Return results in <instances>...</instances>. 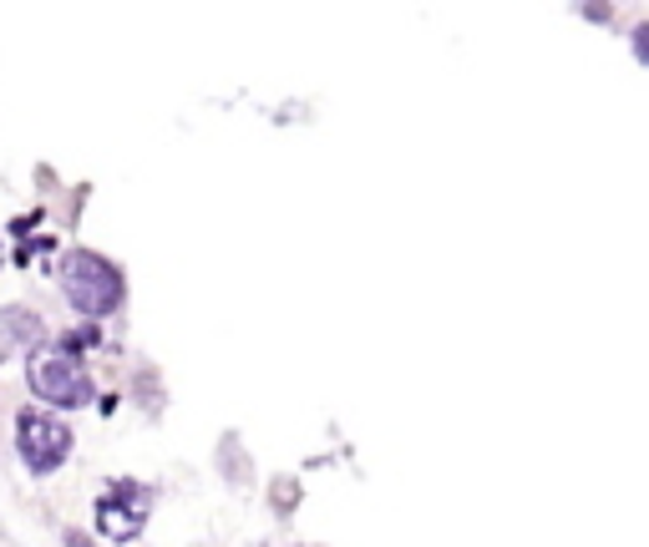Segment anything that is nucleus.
I'll list each match as a JSON object with an SVG mask.
<instances>
[{
	"mask_svg": "<svg viewBox=\"0 0 649 547\" xmlns=\"http://www.w3.org/2000/svg\"><path fill=\"white\" fill-rule=\"evenodd\" d=\"M61 295L86 320H107V314L122 310V299H127V279H122V269L107 254L72 249L61 259Z\"/></svg>",
	"mask_w": 649,
	"mask_h": 547,
	"instance_id": "1",
	"label": "nucleus"
},
{
	"mask_svg": "<svg viewBox=\"0 0 649 547\" xmlns=\"http://www.w3.org/2000/svg\"><path fill=\"white\" fill-rule=\"evenodd\" d=\"M16 452H21L31 476H51L72 456V426L56 421L51 411H41V405H25L16 416Z\"/></svg>",
	"mask_w": 649,
	"mask_h": 547,
	"instance_id": "2",
	"label": "nucleus"
},
{
	"mask_svg": "<svg viewBox=\"0 0 649 547\" xmlns=\"http://www.w3.org/2000/svg\"><path fill=\"white\" fill-rule=\"evenodd\" d=\"M25 381L41 395V405L76 411V405L92 401V375H86L82 360H72L66 350H37L31 365H25Z\"/></svg>",
	"mask_w": 649,
	"mask_h": 547,
	"instance_id": "3",
	"label": "nucleus"
},
{
	"mask_svg": "<svg viewBox=\"0 0 649 547\" xmlns=\"http://www.w3.org/2000/svg\"><path fill=\"white\" fill-rule=\"evenodd\" d=\"M147 512H153V487L133 482V476H122L112 482L102 497H96V533L112 537V543H133L137 533L147 527Z\"/></svg>",
	"mask_w": 649,
	"mask_h": 547,
	"instance_id": "4",
	"label": "nucleus"
},
{
	"mask_svg": "<svg viewBox=\"0 0 649 547\" xmlns=\"http://www.w3.org/2000/svg\"><path fill=\"white\" fill-rule=\"evenodd\" d=\"M0 330L11 334V340H41V334H47V324L25 310V305H11V310H0Z\"/></svg>",
	"mask_w": 649,
	"mask_h": 547,
	"instance_id": "5",
	"label": "nucleus"
},
{
	"mask_svg": "<svg viewBox=\"0 0 649 547\" xmlns=\"http://www.w3.org/2000/svg\"><path fill=\"white\" fill-rule=\"evenodd\" d=\"M295 502H300V482H275V507L289 512Z\"/></svg>",
	"mask_w": 649,
	"mask_h": 547,
	"instance_id": "6",
	"label": "nucleus"
},
{
	"mask_svg": "<svg viewBox=\"0 0 649 547\" xmlns=\"http://www.w3.org/2000/svg\"><path fill=\"white\" fill-rule=\"evenodd\" d=\"M584 16H589V21H614V6H604V0H589V6H584Z\"/></svg>",
	"mask_w": 649,
	"mask_h": 547,
	"instance_id": "7",
	"label": "nucleus"
},
{
	"mask_svg": "<svg viewBox=\"0 0 649 547\" xmlns=\"http://www.w3.org/2000/svg\"><path fill=\"white\" fill-rule=\"evenodd\" d=\"M61 543H66V547H96L92 537H86V533H76V527H66V537H61Z\"/></svg>",
	"mask_w": 649,
	"mask_h": 547,
	"instance_id": "8",
	"label": "nucleus"
},
{
	"mask_svg": "<svg viewBox=\"0 0 649 547\" xmlns=\"http://www.w3.org/2000/svg\"><path fill=\"white\" fill-rule=\"evenodd\" d=\"M645 31H649V25H635V56H639V61L649 56V37H645Z\"/></svg>",
	"mask_w": 649,
	"mask_h": 547,
	"instance_id": "9",
	"label": "nucleus"
}]
</instances>
